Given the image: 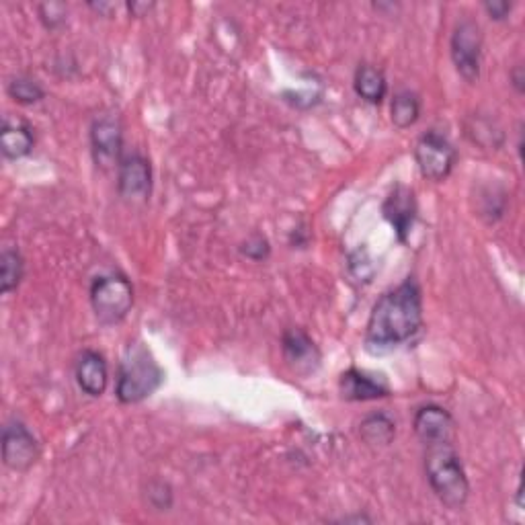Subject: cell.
Returning a JSON list of instances; mask_svg holds the SVG:
<instances>
[{
	"label": "cell",
	"instance_id": "cell-1",
	"mask_svg": "<svg viewBox=\"0 0 525 525\" xmlns=\"http://www.w3.org/2000/svg\"><path fill=\"white\" fill-rule=\"evenodd\" d=\"M423 327V296L415 279H407L374 304L368 327L366 347L372 353H384L409 343Z\"/></svg>",
	"mask_w": 525,
	"mask_h": 525
},
{
	"label": "cell",
	"instance_id": "cell-2",
	"mask_svg": "<svg viewBox=\"0 0 525 525\" xmlns=\"http://www.w3.org/2000/svg\"><path fill=\"white\" fill-rule=\"evenodd\" d=\"M425 474L431 491L452 511H462L470 497V482L454 443H435L425 452Z\"/></svg>",
	"mask_w": 525,
	"mask_h": 525
},
{
	"label": "cell",
	"instance_id": "cell-3",
	"mask_svg": "<svg viewBox=\"0 0 525 525\" xmlns=\"http://www.w3.org/2000/svg\"><path fill=\"white\" fill-rule=\"evenodd\" d=\"M163 382L165 372L152 353L142 343H130L121 357L115 384V396L121 405H138L150 398Z\"/></svg>",
	"mask_w": 525,
	"mask_h": 525
},
{
	"label": "cell",
	"instance_id": "cell-4",
	"mask_svg": "<svg viewBox=\"0 0 525 525\" xmlns=\"http://www.w3.org/2000/svg\"><path fill=\"white\" fill-rule=\"evenodd\" d=\"M91 306L103 325H119L134 306V286L121 273H105L95 277L91 286Z\"/></svg>",
	"mask_w": 525,
	"mask_h": 525
},
{
	"label": "cell",
	"instance_id": "cell-5",
	"mask_svg": "<svg viewBox=\"0 0 525 525\" xmlns=\"http://www.w3.org/2000/svg\"><path fill=\"white\" fill-rule=\"evenodd\" d=\"M415 160L427 181L441 183L452 175L458 160V150L446 136L431 130L419 138L415 146Z\"/></svg>",
	"mask_w": 525,
	"mask_h": 525
},
{
	"label": "cell",
	"instance_id": "cell-6",
	"mask_svg": "<svg viewBox=\"0 0 525 525\" xmlns=\"http://www.w3.org/2000/svg\"><path fill=\"white\" fill-rule=\"evenodd\" d=\"M450 54L458 74L468 85L478 83L482 66V31L474 19H462L450 39Z\"/></svg>",
	"mask_w": 525,
	"mask_h": 525
},
{
	"label": "cell",
	"instance_id": "cell-7",
	"mask_svg": "<svg viewBox=\"0 0 525 525\" xmlns=\"http://www.w3.org/2000/svg\"><path fill=\"white\" fill-rule=\"evenodd\" d=\"M0 450H3V462L7 468L15 472L29 470L39 458V443L35 435L23 421H9L3 427V441H0Z\"/></svg>",
	"mask_w": 525,
	"mask_h": 525
},
{
	"label": "cell",
	"instance_id": "cell-8",
	"mask_svg": "<svg viewBox=\"0 0 525 525\" xmlns=\"http://www.w3.org/2000/svg\"><path fill=\"white\" fill-rule=\"evenodd\" d=\"M117 191L126 201H146L152 191L150 160L140 152L124 154L117 165Z\"/></svg>",
	"mask_w": 525,
	"mask_h": 525
},
{
	"label": "cell",
	"instance_id": "cell-9",
	"mask_svg": "<svg viewBox=\"0 0 525 525\" xmlns=\"http://www.w3.org/2000/svg\"><path fill=\"white\" fill-rule=\"evenodd\" d=\"M121 146H124V130H121L119 119L103 115L93 121L91 126V148L93 158L101 169H109L121 160Z\"/></svg>",
	"mask_w": 525,
	"mask_h": 525
},
{
	"label": "cell",
	"instance_id": "cell-10",
	"mask_svg": "<svg viewBox=\"0 0 525 525\" xmlns=\"http://www.w3.org/2000/svg\"><path fill=\"white\" fill-rule=\"evenodd\" d=\"M384 218L390 222V226L396 232V238L405 245L409 240L415 220H417V199L415 191L407 185H396L390 195L386 197L382 206Z\"/></svg>",
	"mask_w": 525,
	"mask_h": 525
},
{
	"label": "cell",
	"instance_id": "cell-11",
	"mask_svg": "<svg viewBox=\"0 0 525 525\" xmlns=\"http://www.w3.org/2000/svg\"><path fill=\"white\" fill-rule=\"evenodd\" d=\"M413 427L423 446H435V443L454 441V417L439 405H425L415 413Z\"/></svg>",
	"mask_w": 525,
	"mask_h": 525
},
{
	"label": "cell",
	"instance_id": "cell-12",
	"mask_svg": "<svg viewBox=\"0 0 525 525\" xmlns=\"http://www.w3.org/2000/svg\"><path fill=\"white\" fill-rule=\"evenodd\" d=\"M281 351L288 366L298 374H312L320 366V351L302 329H288L281 337Z\"/></svg>",
	"mask_w": 525,
	"mask_h": 525
},
{
	"label": "cell",
	"instance_id": "cell-13",
	"mask_svg": "<svg viewBox=\"0 0 525 525\" xmlns=\"http://www.w3.org/2000/svg\"><path fill=\"white\" fill-rule=\"evenodd\" d=\"M76 382L85 394L99 398L107 390L109 382V370H107V361L99 351L87 349L80 353L76 361Z\"/></svg>",
	"mask_w": 525,
	"mask_h": 525
},
{
	"label": "cell",
	"instance_id": "cell-14",
	"mask_svg": "<svg viewBox=\"0 0 525 525\" xmlns=\"http://www.w3.org/2000/svg\"><path fill=\"white\" fill-rule=\"evenodd\" d=\"M339 388H341V396L351 402L378 400L390 394V386L384 380L370 376L361 370H355V368L341 374Z\"/></svg>",
	"mask_w": 525,
	"mask_h": 525
},
{
	"label": "cell",
	"instance_id": "cell-15",
	"mask_svg": "<svg viewBox=\"0 0 525 525\" xmlns=\"http://www.w3.org/2000/svg\"><path fill=\"white\" fill-rule=\"evenodd\" d=\"M35 136L33 130L21 119H5L3 121V132H0V150L3 156L9 160L25 158L33 152Z\"/></svg>",
	"mask_w": 525,
	"mask_h": 525
},
{
	"label": "cell",
	"instance_id": "cell-16",
	"mask_svg": "<svg viewBox=\"0 0 525 525\" xmlns=\"http://www.w3.org/2000/svg\"><path fill=\"white\" fill-rule=\"evenodd\" d=\"M353 89L359 99L372 105H380L388 95V83L384 72L372 64H359L353 78Z\"/></svg>",
	"mask_w": 525,
	"mask_h": 525
},
{
	"label": "cell",
	"instance_id": "cell-17",
	"mask_svg": "<svg viewBox=\"0 0 525 525\" xmlns=\"http://www.w3.org/2000/svg\"><path fill=\"white\" fill-rule=\"evenodd\" d=\"M466 136L484 150H499L505 142L501 126L495 119L484 115H472L466 121Z\"/></svg>",
	"mask_w": 525,
	"mask_h": 525
},
{
	"label": "cell",
	"instance_id": "cell-18",
	"mask_svg": "<svg viewBox=\"0 0 525 525\" xmlns=\"http://www.w3.org/2000/svg\"><path fill=\"white\" fill-rule=\"evenodd\" d=\"M361 439L370 443V446H390L394 435H396V423L386 413H374L368 415L359 425Z\"/></svg>",
	"mask_w": 525,
	"mask_h": 525
},
{
	"label": "cell",
	"instance_id": "cell-19",
	"mask_svg": "<svg viewBox=\"0 0 525 525\" xmlns=\"http://www.w3.org/2000/svg\"><path fill=\"white\" fill-rule=\"evenodd\" d=\"M392 124L400 130L415 126L421 115V101L413 91H398L392 99Z\"/></svg>",
	"mask_w": 525,
	"mask_h": 525
},
{
	"label": "cell",
	"instance_id": "cell-20",
	"mask_svg": "<svg viewBox=\"0 0 525 525\" xmlns=\"http://www.w3.org/2000/svg\"><path fill=\"white\" fill-rule=\"evenodd\" d=\"M25 273V261L17 249H5L0 255V292L5 296L15 292Z\"/></svg>",
	"mask_w": 525,
	"mask_h": 525
},
{
	"label": "cell",
	"instance_id": "cell-21",
	"mask_svg": "<svg viewBox=\"0 0 525 525\" xmlns=\"http://www.w3.org/2000/svg\"><path fill=\"white\" fill-rule=\"evenodd\" d=\"M7 93L19 105H35L46 97V91L42 89V85L29 76H15L7 87Z\"/></svg>",
	"mask_w": 525,
	"mask_h": 525
},
{
	"label": "cell",
	"instance_id": "cell-22",
	"mask_svg": "<svg viewBox=\"0 0 525 525\" xmlns=\"http://www.w3.org/2000/svg\"><path fill=\"white\" fill-rule=\"evenodd\" d=\"M37 13H39V19H42V23L46 25V29H58L66 23V5L64 3H42L37 7Z\"/></svg>",
	"mask_w": 525,
	"mask_h": 525
},
{
	"label": "cell",
	"instance_id": "cell-23",
	"mask_svg": "<svg viewBox=\"0 0 525 525\" xmlns=\"http://www.w3.org/2000/svg\"><path fill=\"white\" fill-rule=\"evenodd\" d=\"M148 501L156 509H169L173 505V493L167 482H152L148 487Z\"/></svg>",
	"mask_w": 525,
	"mask_h": 525
},
{
	"label": "cell",
	"instance_id": "cell-24",
	"mask_svg": "<svg viewBox=\"0 0 525 525\" xmlns=\"http://www.w3.org/2000/svg\"><path fill=\"white\" fill-rule=\"evenodd\" d=\"M269 251H271V249H269V242H267V238L261 236V234L251 236V238L245 242V245L240 247V253L245 255L247 259H253V261H265V259L269 257Z\"/></svg>",
	"mask_w": 525,
	"mask_h": 525
},
{
	"label": "cell",
	"instance_id": "cell-25",
	"mask_svg": "<svg viewBox=\"0 0 525 525\" xmlns=\"http://www.w3.org/2000/svg\"><path fill=\"white\" fill-rule=\"evenodd\" d=\"M482 9L487 11V15L493 19V21H505L511 11H513V5L507 3V0H487V3L482 5Z\"/></svg>",
	"mask_w": 525,
	"mask_h": 525
},
{
	"label": "cell",
	"instance_id": "cell-26",
	"mask_svg": "<svg viewBox=\"0 0 525 525\" xmlns=\"http://www.w3.org/2000/svg\"><path fill=\"white\" fill-rule=\"evenodd\" d=\"M509 78H511V85L515 87V91H517L519 95H523V91H525V72H523V66L517 64V66L511 70Z\"/></svg>",
	"mask_w": 525,
	"mask_h": 525
},
{
	"label": "cell",
	"instance_id": "cell-27",
	"mask_svg": "<svg viewBox=\"0 0 525 525\" xmlns=\"http://www.w3.org/2000/svg\"><path fill=\"white\" fill-rule=\"evenodd\" d=\"M154 9V3H128V11L132 17H146Z\"/></svg>",
	"mask_w": 525,
	"mask_h": 525
}]
</instances>
